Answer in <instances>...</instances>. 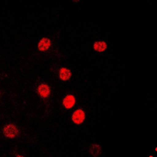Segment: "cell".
I'll use <instances>...</instances> for the list:
<instances>
[{
  "mask_svg": "<svg viewBox=\"0 0 157 157\" xmlns=\"http://www.w3.org/2000/svg\"><path fill=\"white\" fill-rule=\"evenodd\" d=\"M2 133L6 137L14 138L19 134V130H18L17 127L13 124H8V125L4 127Z\"/></svg>",
  "mask_w": 157,
  "mask_h": 157,
  "instance_id": "1",
  "label": "cell"
},
{
  "mask_svg": "<svg viewBox=\"0 0 157 157\" xmlns=\"http://www.w3.org/2000/svg\"><path fill=\"white\" fill-rule=\"evenodd\" d=\"M85 116H86L85 112L82 109H79L74 112L72 116H71V120L75 124H81V123H83L84 120H85Z\"/></svg>",
  "mask_w": 157,
  "mask_h": 157,
  "instance_id": "2",
  "label": "cell"
},
{
  "mask_svg": "<svg viewBox=\"0 0 157 157\" xmlns=\"http://www.w3.org/2000/svg\"><path fill=\"white\" fill-rule=\"evenodd\" d=\"M37 93L39 94V96H41L42 98H47V97H49V95H50V86L46 83H41L39 86H38Z\"/></svg>",
  "mask_w": 157,
  "mask_h": 157,
  "instance_id": "3",
  "label": "cell"
},
{
  "mask_svg": "<svg viewBox=\"0 0 157 157\" xmlns=\"http://www.w3.org/2000/svg\"><path fill=\"white\" fill-rule=\"evenodd\" d=\"M75 104V98H74L73 95H67L63 100V105L66 109H71L74 107Z\"/></svg>",
  "mask_w": 157,
  "mask_h": 157,
  "instance_id": "4",
  "label": "cell"
},
{
  "mask_svg": "<svg viewBox=\"0 0 157 157\" xmlns=\"http://www.w3.org/2000/svg\"><path fill=\"white\" fill-rule=\"evenodd\" d=\"M50 46H51V42L50 39L47 38H43L39 43L38 47L40 51H47V50H49Z\"/></svg>",
  "mask_w": 157,
  "mask_h": 157,
  "instance_id": "5",
  "label": "cell"
},
{
  "mask_svg": "<svg viewBox=\"0 0 157 157\" xmlns=\"http://www.w3.org/2000/svg\"><path fill=\"white\" fill-rule=\"evenodd\" d=\"M71 76V72L70 70H68V68H62L60 69L59 71V78H61V80L65 81L68 80Z\"/></svg>",
  "mask_w": 157,
  "mask_h": 157,
  "instance_id": "6",
  "label": "cell"
},
{
  "mask_svg": "<svg viewBox=\"0 0 157 157\" xmlns=\"http://www.w3.org/2000/svg\"><path fill=\"white\" fill-rule=\"evenodd\" d=\"M94 48L95 50L98 52H103L107 48V43L104 41L96 42L94 45Z\"/></svg>",
  "mask_w": 157,
  "mask_h": 157,
  "instance_id": "7",
  "label": "cell"
},
{
  "mask_svg": "<svg viewBox=\"0 0 157 157\" xmlns=\"http://www.w3.org/2000/svg\"><path fill=\"white\" fill-rule=\"evenodd\" d=\"M101 152V147L98 145H93L90 147V153L94 156H98Z\"/></svg>",
  "mask_w": 157,
  "mask_h": 157,
  "instance_id": "8",
  "label": "cell"
}]
</instances>
